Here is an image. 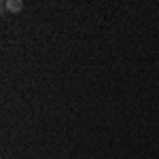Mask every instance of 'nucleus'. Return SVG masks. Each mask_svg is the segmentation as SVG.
<instances>
[{
	"instance_id": "obj_1",
	"label": "nucleus",
	"mask_w": 159,
	"mask_h": 159,
	"mask_svg": "<svg viewBox=\"0 0 159 159\" xmlns=\"http://www.w3.org/2000/svg\"><path fill=\"white\" fill-rule=\"evenodd\" d=\"M4 4H7V11H11V13H19L24 9V2H21V0H9V2H4Z\"/></svg>"
}]
</instances>
